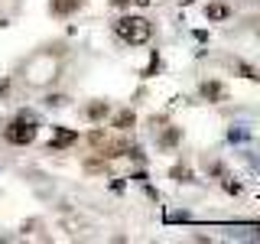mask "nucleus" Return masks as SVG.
<instances>
[{
    "mask_svg": "<svg viewBox=\"0 0 260 244\" xmlns=\"http://www.w3.org/2000/svg\"><path fill=\"white\" fill-rule=\"evenodd\" d=\"M114 33H117L120 43L127 46H146L153 39V23L146 20V16H120L117 23H114Z\"/></svg>",
    "mask_w": 260,
    "mask_h": 244,
    "instance_id": "nucleus-1",
    "label": "nucleus"
},
{
    "mask_svg": "<svg viewBox=\"0 0 260 244\" xmlns=\"http://www.w3.org/2000/svg\"><path fill=\"white\" fill-rule=\"evenodd\" d=\"M36 134H39V120H36V114H29V111H20L16 117L7 120V127H4V140L13 143V146H29L36 140Z\"/></svg>",
    "mask_w": 260,
    "mask_h": 244,
    "instance_id": "nucleus-2",
    "label": "nucleus"
},
{
    "mask_svg": "<svg viewBox=\"0 0 260 244\" xmlns=\"http://www.w3.org/2000/svg\"><path fill=\"white\" fill-rule=\"evenodd\" d=\"M199 95L205 98L208 104H221V101H228V88L221 85V81H215V78L202 81V85H199Z\"/></svg>",
    "mask_w": 260,
    "mask_h": 244,
    "instance_id": "nucleus-3",
    "label": "nucleus"
},
{
    "mask_svg": "<svg viewBox=\"0 0 260 244\" xmlns=\"http://www.w3.org/2000/svg\"><path fill=\"white\" fill-rule=\"evenodd\" d=\"M75 140H78L75 130H69V127H52V140H49V150H65V146H72Z\"/></svg>",
    "mask_w": 260,
    "mask_h": 244,
    "instance_id": "nucleus-4",
    "label": "nucleus"
},
{
    "mask_svg": "<svg viewBox=\"0 0 260 244\" xmlns=\"http://www.w3.org/2000/svg\"><path fill=\"white\" fill-rule=\"evenodd\" d=\"M85 7V0H49V13L52 16H72Z\"/></svg>",
    "mask_w": 260,
    "mask_h": 244,
    "instance_id": "nucleus-5",
    "label": "nucleus"
},
{
    "mask_svg": "<svg viewBox=\"0 0 260 244\" xmlns=\"http://www.w3.org/2000/svg\"><path fill=\"white\" fill-rule=\"evenodd\" d=\"M205 20H211V23L231 20V7H228V4H208L205 7Z\"/></svg>",
    "mask_w": 260,
    "mask_h": 244,
    "instance_id": "nucleus-6",
    "label": "nucleus"
},
{
    "mask_svg": "<svg viewBox=\"0 0 260 244\" xmlns=\"http://www.w3.org/2000/svg\"><path fill=\"white\" fill-rule=\"evenodd\" d=\"M108 114H111V104H108V101H91V104L85 108V117L94 120V124H98V120H104Z\"/></svg>",
    "mask_w": 260,
    "mask_h": 244,
    "instance_id": "nucleus-7",
    "label": "nucleus"
},
{
    "mask_svg": "<svg viewBox=\"0 0 260 244\" xmlns=\"http://www.w3.org/2000/svg\"><path fill=\"white\" fill-rule=\"evenodd\" d=\"M179 140H182V127H166L159 134V146H162V150H173Z\"/></svg>",
    "mask_w": 260,
    "mask_h": 244,
    "instance_id": "nucleus-8",
    "label": "nucleus"
},
{
    "mask_svg": "<svg viewBox=\"0 0 260 244\" xmlns=\"http://www.w3.org/2000/svg\"><path fill=\"white\" fill-rule=\"evenodd\" d=\"M134 124H137V114L130 111V108H124V111L114 114V130H130Z\"/></svg>",
    "mask_w": 260,
    "mask_h": 244,
    "instance_id": "nucleus-9",
    "label": "nucleus"
},
{
    "mask_svg": "<svg viewBox=\"0 0 260 244\" xmlns=\"http://www.w3.org/2000/svg\"><path fill=\"white\" fill-rule=\"evenodd\" d=\"M234 72H241V75L250 78V81H260V69H254V65H247V62H241V59H234Z\"/></svg>",
    "mask_w": 260,
    "mask_h": 244,
    "instance_id": "nucleus-10",
    "label": "nucleus"
},
{
    "mask_svg": "<svg viewBox=\"0 0 260 244\" xmlns=\"http://www.w3.org/2000/svg\"><path fill=\"white\" fill-rule=\"evenodd\" d=\"M173 179L176 182H192V169L189 166H173Z\"/></svg>",
    "mask_w": 260,
    "mask_h": 244,
    "instance_id": "nucleus-11",
    "label": "nucleus"
},
{
    "mask_svg": "<svg viewBox=\"0 0 260 244\" xmlns=\"http://www.w3.org/2000/svg\"><path fill=\"white\" fill-rule=\"evenodd\" d=\"M130 4H137V7H150V0H111V7H130Z\"/></svg>",
    "mask_w": 260,
    "mask_h": 244,
    "instance_id": "nucleus-12",
    "label": "nucleus"
},
{
    "mask_svg": "<svg viewBox=\"0 0 260 244\" xmlns=\"http://www.w3.org/2000/svg\"><path fill=\"white\" fill-rule=\"evenodd\" d=\"M65 101H69L65 95H49V98H46V104H49V108H62Z\"/></svg>",
    "mask_w": 260,
    "mask_h": 244,
    "instance_id": "nucleus-13",
    "label": "nucleus"
},
{
    "mask_svg": "<svg viewBox=\"0 0 260 244\" xmlns=\"http://www.w3.org/2000/svg\"><path fill=\"white\" fill-rule=\"evenodd\" d=\"M224 192L238 195V192H241V182H231V179H224Z\"/></svg>",
    "mask_w": 260,
    "mask_h": 244,
    "instance_id": "nucleus-14",
    "label": "nucleus"
},
{
    "mask_svg": "<svg viewBox=\"0 0 260 244\" xmlns=\"http://www.w3.org/2000/svg\"><path fill=\"white\" fill-rule=\"evenodd\" d=\"M7 92V81H0V95H4Z\"/></svg>",
    "mask_w": 260,
    "mask_h": 244,
    "instance_id": "nucleus-15",
    "label": "nucleus"
}]
</instances>
